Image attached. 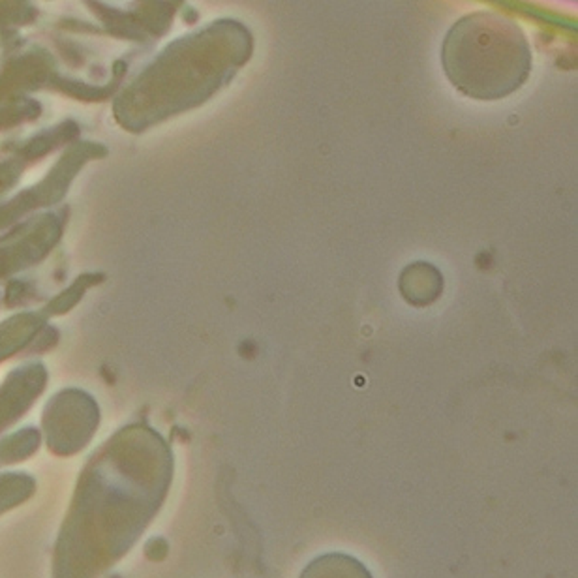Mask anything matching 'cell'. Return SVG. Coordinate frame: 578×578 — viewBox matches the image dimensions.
<instances>
[{
	"instance_id": "obj_2",
	"label": "cell",
	"mask_w": 578,
	"mask_h": 578,
	"mask_svg": "<svg viewBox=\"0 0 578 578\" xmlns=\"http://www.w3.org/2000/svg\"><path fill=\"white\" fill-rule=\"evenodd\" d=\"M441 66L464 96L496 102L528 81L531 49L518 23L496 11H473L445 34Z\"/></svg>"
},
{
	"instance_id": "obj_4",
	"label": "cell",
	"mask_w": 578,
	"mask_h": 578,
	"mask_svg": "<svg viewBox=\"0 0 578 578\" xmlns=\"http://www.w3.org/2000/svg\"><path fill=\"white\" fill-rule=\"evenodd\" d=\"M300 578H372V574L359 560L332 552L308 563Z\"/></svg>"
},
{
	"instance_id": "obj_3",
	"label": "cell",
	"mask_w": 578,
	"mask_h": 578,
	"mask_svg": "<svg viewBox=\"0 0 578 578\" xmlns=\"http://www.w3.org/2000/svg\"><path fill=\"white\" fill-rule=\"evenodd\" d=\"M398 289L409 305L423 308L436 302L443 293V274L432 263H409L400 273Z\"/></svg>"
},
{
	"instance_id": "obj_1",
	"label": "cell",
	"mask_w": 578,
	"mask_h": 578,
	"mask_svg": "<svg viewBox=\"0 0 578 578\" xmlns=\"http://www.w3.org/2000/svg\"><path fill=\"white\" fill-rule=\"evenodd\" d=\"M252 53V33L233 19L181 38L137 85V117L150 124L203 103L233 79Z\"/></svg>"
}]
</instances>
